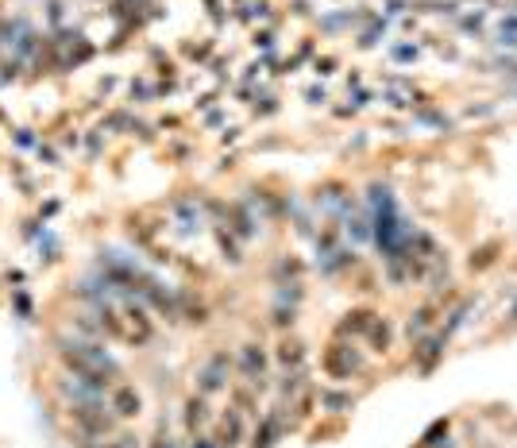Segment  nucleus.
I'll use <instances>...</instances> for the list:
<instances>
[{
  "label": "nucleus",
  "instance_id": "obj_1",
  "mask_svg": "<svg viewBox=\"0 0 517 448\" xmlns=\"http://www.w3.org/2000/svg\"><path fill=\"white\" fill-rule=\"evenodd\" d=\"M201 448H209V445H201Z\"/></svg>",
  "mask_w": 517,
  "mask_h": 448
}]
</instances>
